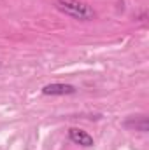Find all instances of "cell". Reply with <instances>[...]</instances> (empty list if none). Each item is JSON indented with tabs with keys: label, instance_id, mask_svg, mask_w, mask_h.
I'll return each mask as SVG.
<instances>
[{
	"label": "cell",
	"instance_id": "6da1fadb",
	"mask_svg": "<svg viewBox=\"0 0 149 150\" xmlns=\"http://www.w3.org/2000/svg\"><path fill=\"white\" fill-rule=\"evenodd\" d=\"M54 7L62 14L70 16L79 21H91L97 16L93 7H90L86 2H81V0H54Z\"/></svg>",
	"mask_w": 149,
	"mask_h": 150
},
{
	"label": "cell",
	"instance_id": "7a4b0ae2",
	"mask_svg": "<svg viewBox=\"0 0 149 150\" xmlns=\"http://www.w3.org/2000/svg\"><path fill=\"white\" fill-rule=\"evenodd\" d=\"M74 86L70 84H62V82H53V84H47L42 87V94L46 96H67V94H75Z\"/></svg>",
	"mask_w": 149,
	"mask_h": 150
},
{
	"label": "cell",
	"instance_id": "3957f363",
	"mask_svg": "<svg viewBox=\"0 0 149 150\" xmlns=\"http://www.w3.org/2000/svg\"><path fill=\"white\" fill-rule=\"evenodd\" d=\"M69 138H70V142H72V143L81 145V147H86V149L95 145L93 136H91V134H88L86 131L79 129V127H70V129H69Z\"/></svg>",
	"mask_w": 149,
	"mask_h": 150
},
{
	"label": "cell",
	"instance_id": "277c9868",
	"mask_svg": "<svg viewBox=\"0 0 149 150\" xmlns=\"http://www.w3.org/2000/svg\"><path fill=\"white\" fill-rule=\"evenodd\" d=\"M125 127L128 129H135L140 133H148L149 131V120L146 115H137V117H130L125 120Z\"/></svg>",
	"mask_w": 149,
	"mask_h": 150
}]
</instances>
